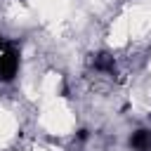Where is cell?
Here are the masks:
<instances>
[{
  "label": "cell",
  "mask_w": 151,
  "mask_h": 151,
  "mask_svg": "<svg viewBox=\"0 0 151 151\" xmlns=\"http://www.w3.org/2000/svg\"><path fill=\"white\" fill-rule=\"evenodd\" d=\"M19 66V54L12 50V45H7V50L0 54V80H12Z\"/></svg>",
  "instance_id": "6da1fadb"
},
{
  "label": "cell",
  "mask_w": 151,
  "mask_h": 151,
  "mask_svg": "<svg viewBox=\"0 0 151 151\" xmlns=\"http://www.w3.org/2000/svg\"><path fill=\"white\" fill-rule=\"evenodd\" d=\"M130 144H132V149H137V151H149V149H151V130H137V132L130 137Z\"/></svg>",
  "instance_id": "7a4b0ae2"
},
{
  "label": "cell",
  "mask_w": 151,
  "mask_h": 151,
  "mask_svg": "<svg viewBox=\"0 0 151 151\" xmlns=\"http://www.w3.org/2000/svg\"><path fill=\"white\" fill-rule=\"evenodd\" d=\"M94 68L113 73V57H109V54H97V59H94Z\"/></svg>",
  "instance_id": "3957f363"
},
{
  "label": "cell",
  "mask_w": 151,
  "mask_h": 151,
  "mask_svg": "<svg viewBox=\"0 0 151 151\" xmlns=\"http://www.w3.org/2000/svg\"><path fill=\"white\" fill-rule=\"evenodd\" d=\"M78 139H87V130H78Z\"/></svg>",
  "instance_id": "277c9868"
},
{
  "label": "cell",
  "mask_w": 151,
  "mask_h": 151,
  "mask_svg": "<svg viewBox=\"0 0 151 151\" xmlns=\"http://www.w3.org/2000/svg\"><path fill=\"white\" fill-rule=\"evenodd\" d=\"M2 45H5V42H2V38H0V50H2Z\"/></svg>",
  "instance_id": "5b68a950"
},
{
  "label": "cell",
  "mask_w": 151,
  "mask_h": 151,
  "mask_svg": "<svg viewBox=\"0 0 151 151\" xmlns=\"http://www.w3.org/2000/svg\"><path fill=\"white\" fill-rule=\"evenodd\" d=\"M149 151H151V149H149Z\"/></svg>",
  "instance_id": "8992f818"
}]
</instances>
